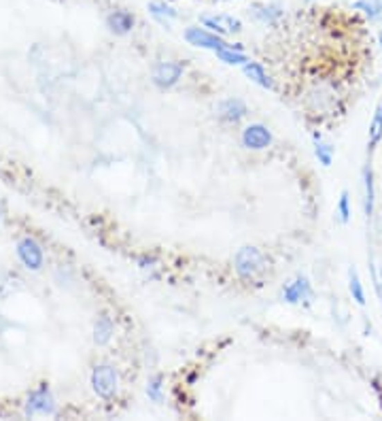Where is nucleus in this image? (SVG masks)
<instances>
[{"mask_svg": "<svg viewBox=\"0 0 382 421\" xmlns=\"http://www.w3.org/2000/svg\"><path fill=\"white\" fill-rule=\"evenodd\" d=\"M234 266H236V272L238 276L242 279H253L257 274H261L266 270V258L259 249L255 247H242L238 249L236 258H234Z\"/></svg>", "mask_w": 382, "mask_h": 421, "instance_id": "f257e3e1", "label": "nucleus"}, {"mask_svg": "<svg viewBox=\"0 0 382 421\" xmlns=\"http://www.w3.org/2000/svg\"><path fill=\"white\" fill-rule=\"evenodd\" d=\"M117 385H119V377H117V370L113 366L102 364V366L94 368V372H92V388H94V392L100 398L111 400L117 394Z\"/></svg>", "mask_w": 382, "mask_h": 421, "instance_id": "f03ea898", "label": "nucleus"}, {"mask_svg": "<svg viewBox=\"0 0 382 421\" xmlns=\"http://www.w3.org/2000/svg\"><path fill=\"white\" fill-rule=\"evenodd\" d=\"M24 411H26L28 417H34V415H53L55 413V398H53V394H51L47 383L39 385L37 390H32L28 394Z\"/></svg>", "mask_w": 382, "mask_h": 421, "instance_id": "7ed1b4c3", "label": "nucleus"}, {"mask_svg": "<svg viewBox=\"0 0 382 421\" xmlns=\"http://www.w3.org/2000/svg\"><path fill=\"white\" fill-rule=\"evenodd\" d=\"M185 41L193 47H200V49H213V51H219V49H232V43H225L221 34L213 32V30H206V28H187L185 30Z\"/></svg>", "mask_w": 382, "mask_h": 421, "instance_id": "20e7f679", "label": "nucleus"}, {"mask_svg": "<svg viewBox=\"0 0 382 421\" xmlns=\"http://www.w3.org/2000/svg\"><path fill=\"white\" fill-rule=\"evenodd\" d=\"M17 258L21 260V264L28 270H41V266H43V249H41V245L34 240V238H30V236L21 238L17 242Z\"/></svg>", "mask_w": 382, "mask_h": 421, "instance_id": "39448f33", "label": "nucleus"}, {"mask_svg": "<svg viewBox=\"0 0 382 421\" xmlns=\"http://www.w3.org/2000/svg\"><path fill=\"white\" fill-rule=\"evenodd\" d=\"M242 145H245L247 149L261 151V149L272 145V134H270V130L266 126L251 124V126L245 128V132H242Z\"/></svg>", "mask_w": 382, "mask_h": 421, "instance_id": "423d86ee", "label": "nucleus"}, {"mask_svg": "<svg viewBox=\"0 0 382 421\" xmlns=\"http://www.w3.org/2000/svg\"><path fill=\"white\" fill-rule=\"evenodd\" d=\"M183 75V64L179 62H159L153 68V83L159 88H172Z\"/></svg>", "mask_w": 382, "mask_h": 421, "instance_id": "0eeeda50", "label": "nucleus"}, {"mask_svg": "<svg viewBox=\"0 0 382 421\" xmlns=\"http://www.w3.org/2000/svg\"><path fill=\"white\" fill-rule=\"evenodd\" d=\"M315 292H312V286L306 276H297L295 281H291L289 286H285L283 290V300L289 304H299V302H308L312 300Z\"/></svg>", "mask_w": 382, "mask_h": 421, "instance_id": "6e6552de", "label": "nucleus"}, {"mask_svg": "<svg viewBox=\"0 0 382 421\" xmlns=\"http://www.w3.org/2000/svg\"><path fill=\"white\" fill-rule=\"evenodd\" d=\"M202 24H204V28L221 34V37L242 30V22L232 15H206V17H202Z\"/></svg>", "mask_w": 382, "mask_h": 421, "instance_id": "1a4fd4ad", "label": "nucleus"}, {"mask_svg": "<svg viewBox=\"0 0 382 421\" xmlns=\"http://www.w3.org/2000/svg\"><path fill=\"white\" fill-rule=\"evenodd\" d=\"M217 113L223 122H240L247 115V104L240 98H227L217 107Z\"/></svg>", "mask_w": 382, "mask_h": 421, "instance_id": "9d476101", "label": "nucleus"}, {"mask_svg": "<svg viewBox=\"0 0 382 421\" xmlns=\"http://www.w3.org/2000/svg\"><path fill=\"white\" fill-rule=\"evenodd\" d=\"M134 22H136L134 15L130 11H125V9H115L107 17V26L115 34H128L134 28Z\"/></svg>", "mask_w": 382, "mask_h": 421, "instance_id": "9b49d317", "label": "nucleus"}, {"mask_svg": "<svg viewBox=\"0 0 382 421\" xmlns=\"http://www.w3.org/2000/svg\"><path fill=\"white\" fill-rule=\"evenodd\" d=\"M111 336H113V320L107 313H102L94 326V340L98 345H107L111 340Z\"/></svg>", "mask_w": 382, "mask_h": 421, "instance_id": "f8f14e48", "label": "nucleus"}, {"mask_svg": "<svg viewBox=\"0 0 382 421\" xmlns=\"http://www.w3.org/2000/svg\"><path fill=\"white\" fill-rule=\"evenodd\" d=\"M242 73H245L251 81H255L257 85H261V88H272V81H270V77H268V73L263 70V66L261 64H257V62H247V64H242Z\"/></svg>", "mask_w": 382, "mask_h": 421, "instance_id": "ddd939ff", "label": "nucleus"}, {"mask_svg": "<svg viewBox=\"0 0 382 421\" xmlns=\"http://www.w3.org/2000/svg\"><path fill=\"white\" fill-rule=\"evenodd\" d=\"M149 13L153 15V19H157L162 26H170V22L172 19H177L179 17V13L172 9L170 5H166V3H159V0H155V3H151L149 5Z\"/></svg>", "mask_w": 382, "mask_h": 421, "instance_id": "4468645a", "label": "nucleus"}, {"mask_svg": "<svg viewBox=\"0 0 382 421\" xmlns=\"http://www.w3.org/2000/svg\"><path fill=\"white\" fill-rule=\"evenodd\" d=\"M363 181H365V215H374V202H376V190H374V172L370 166L363 168Z\"/></svg>", "mask_w": 382, "mask_h": 421, "instance_id": "2eb2a0df", "label": "nucleus"}, {"mask_svg": "<svg viewBox=\"0 0 382 421\" xmlns=\"http://www.w3.org/2000/svg\"><path fill=\"white\" fill-rule=\"evenodd\" d=\"M253 15L263 24H276L283 17V11H281V7H276V5H255Z\"/></svg>", "mask_w": 382, "mask_h": 421, "instance_id": "dca6fc26", "label": "nucleus"}, {"mask_svg": "<svg viewBox=\"0 0 382 421\" xmlns=\"http://www.w3.org/2000/svg\"><path fill=\"white\" fill-rule=\"evenodd\" d=\"M353 7L359 9V11H363L372 22L382 15V0H357Z\"/></svg>", "mask_w": 382, "mask_h": 421, "instance_id": "f3484780", "label": "nucleus"}, {"mask_svg": "<svg viewBox=\"0 0 382 421\" xmlns=\"http://www.w3.org/2000/svg\"><path fill=\"white\" fill-rule=\"evenodd\" d=\"M349 288H351V294H353L355 302L363 306V304H365V292H363L361 279H359V274H357V270H355V268H351V270H349Z\"/></svg>", "mask_w": 382, "mask_h": 421, "instance_id": "a211bd4d", "label": "nucleus"}, {"mask_svg": "<svg viewBox=\"0 0 382 421\" xmlns=\"http://www.w3.org/2000/svg\"><path fill=\"white\" fill-rule=\"evenodd\" d=\"M217 53V58L221 60V62H225V64H232V66H238V64H247L249 62V58L242 53V51H236V49H219V51H215Z\"/></svg>", "mask_w": 382, "mask_h": 421, "instance_id": "6ab92c4d", "label": "nucleus"}, {"mask_svg": "<svg viewBox=\"0 0 382 421\" xmlns=\"http://www.w3.org/2000/svg\"><path fill=\"white\" fill-rule=\"evenodd\" d=\"M380 138H382V111L378 107V111H376V115H374V119L370 124V151L380 143Z\"/></svg>", "mask_w": 382, "mask_h": 421, "instance_id": "aec40b11", "label": "nucleus"}, {"mask_svg": "<svg viewBox=\"0 0 382 421\" xmlns=\"http://www.w3.org/2000/svg\"><path fill=\"white\" fill-rule=\"evenodd\" d=\"M315 154L319 158V162L323 166H331V160H333V147L327 145V143H321V140L317 138L315 140Z\"/></svg>", "mask_w": 382, "mask_h": 421, "instance_id": "412c9836", "label": "nucleus"}, {"mask_svg": "<svg viewBox=\"0 0 382 421\" xmlns=\"http://www.w3.org/2000/svg\"><path fill=\"white\" fill-rule=\"evenodd\" d=\"M338 217H340V222L342 224H349V220H351V204H349V192H342L340 194V200H338Z\"/></svg>", "mask_w": 382, "mask_h": 421, "instance_id": "4be33fe9", "label": "nucleus"}, {"mask_svg": "<svg viewBox=\"0 0 382 421\" xmlns=\"http://www.w3.org/2000/svg\"><path fill=\"white\" fill-rule=\"evenodd\" d=\"M147 396H149L151 400H155V402H159V400H162V377H159V374H155V377H151V379H149V385H147Z\"/></svg>", "mask_w": 382, "mask_h": 421, "instance_id": "5701e85b", "label": "nucleus"}, {"mask_svg": "<svg viewBox=\"0 0 382 421\" xmlns=\"http://www.w3.org/2000/svg\"><path fill=\"white\" fill-rule=\"evenodd\" d=\"M378 41H380V45H382V30H380V34H378Z\"/></svg>", "mask_w": 382, "mask_h": 421, "instance_id": "b1692460", "label": "nucleus"}, {"mask_svg": "<svg viewBox=\"0 0 382 421\" xmlns=\"http://www.w3.org/2000/svg\"><path fill=\"white\" fill-rule=\"evenodd\" d=\"M0 220H3V206H0Z\"/></svg>", "mask_w": 382, "mask_h": 421, "instance_id": "393cba45", "label": "nucleus"}, {"mask_svg": "<svg viewBox=\"0 0 382 421\" xmlns=\"http://www.w3.org/2000/svg\"><path fill=\"white\" fill-rule=\"evenodd\" d=\"M306 3H315V0H306Z\"/></svg>", "mask_w": 382, "mask_h": 421, "instance_id": "a878e982", "label": "nucleus"}, {"mask_svg": "<svg viewBox=\"0 0 382 421\" xmlns=\"http://www.w3.org/2000/svg\"><path fill=\"white\" fill-rule=\"evenodd\" d=\"M380 111H382V107H380Z\"/></svg>", "mask_w": 382, "mask_h": 421, "instance_id": "bb28decb", "label": "nucleus"}]
</instances>
